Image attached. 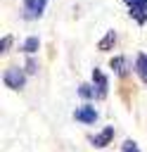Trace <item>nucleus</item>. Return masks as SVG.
<instances>
[{"mask_svg": "<svg viewBox=\"0 0 147 152\" xmlns=\"http://www.w3.org/2000/svg\"><path fill=\"white\" fill-rule=\"evenodd\" d=\"M26 83H28V74L24 71V66L9 64V66L2 69V86H5V88L14 90V93H21V90L26 88Z\"/></svg>", "mask_w": 147, "mask_h": 152, "instance_id": "obj_1", "label": "nucleus"}, {"mask_svg": "<svg viewBox=\"0 0 147 152\" xmlns=\"http://www.w3.org/2000/svg\"><path fill=\"white\" fill-rule=\"evenodd\" d=\"M128 17L138 26H147V0H121Z\"/></svg>", "mask_w": 147, "mask_h": 152, "instance_id": "obj_2", "label": "nucleus"}, {"mask_svg": "<svg viewBox=\"0 0 147 152\" xmlns=\"http://www.w3.org/2000/svg\"><path fill=\"white\" fill-rule=\"evenodd\" d=\"M71 116H74V121L81 124V126H92V124L100 119V112L95 109L92 102H81V104L71 112Z\"/></svg>", "mask_w": 147, "mask_h": 152, "instance_id": "obj_3", "label": "nucleus"}, {"mask_svg": "<svg viewBox=\"0 0 147 152\" xmlns=\"http://www.w3.org/2000/svg\"><path fill=\"white\" fill-rule=\"evenodd\" d=\"M50 0H21V19L24 21H38L45 10H47Z\"/></svg>", "mask_w": 147, "mask_h": 152, "instance_id": "obj_4", "label": "nucleus"}, {"mask_svg": "<svg viewBox=\"0 0 147 152\" xmlns=\"http://www.w3.org/2000/svg\"><path fill=\"white\" fill-rule=\"evenodd\" d=\"M109 69H111V74L116 78L126 81L133 74V59L128 55H114V57H109Z\"/></svg>", "mask_w": 147, "mask_h": 152, "instance_id": "obj_5", "label": "nucleus"}, {"mask_svg": "<svg viewBox=\"0 0 147 152\" xmlns=\"http://www.w3.org/2000/svg\"><path fill=\"white\" fill-rule=\"evenodd\" d=\"M90 83H92V88H95V93H97V100H100V102L109 97V76L104 74V69L92 66V71H90Z\"/></svg>", "mask_w": 147, "mask_h": 152, "instance_id": "obj_6", "label": "nucleus"}, {"mask_svg": "<svg viewBox=\"0 0 147 152\" xmlns=\"http://www.w3.org/2000/svg\"><path fill=\"white\" fill-rule=\"evenodd\" d=\"M114 135H116V128L114 126H102L97 133H90L88 135V142L95 150H104V147H109L114 142Z\"/></svg>", "mask_w": 147, "mask_h": 152, "instance_id": "obj_7", "label": "nucleus"}, {"mask_svg": "<svg viewBox=\"0 0 147 152\" xmlns=\"http://www.w3.org/2000/svg\"><path fill=\"white\" fill-rule=\"evenodd\" d=\"M133 74L138 76L142 86H147V50H140L133 57Z\"/></svg>", "mask_w": 147, "mask_h": 152, "instance_id": "obj_8", "label": "nucleus"}, {"mask_svg": "<svg viewBox=\"0 0 147 152\" xmlns=\"http://www.w3.org/2000/svg\"><path fill=\"white\" fill-rule=\"evenodd\" d=\"M116 43H119L116 28H107V31L102 33V38L97 40V50H100V52H111V50L116 48Z\"/></svg>", "mask_w": 147, "mask_h": 152, "instance_id": "obj_9", "label": "nucleus"}, {"mask_svg": "<svg viewBox=\"0 0 147 152\" xmlns=\"http://www.w3.org/2000/svg\"><path fill=\"white\" fill-rule=\"evenodd\" d=\"M38 50H40V38H38V36H26V38L21 40V45H19V52L26 55V57L38 55Z\"/></svg>", "mask_w": 147, "mask_h": 152, "instance_id": "obj_10", "label": "nucleus"}, {"mask_svg": "<svg viewBox=\"0 0 147 152\" xmlns=\"http://www.w3.org/2000/svg\"><path fill=\"white\" fill-rule=\"evenodd\" d=\"M76 95H78L83 102H92V100H97V93H95V88H92V83H90V81H83V83H78V88H76Z\"/></svg>", "mask_w": 147, "mask_h": 152, "instance_id": "obj_11", "label": "nucleus"}, {"mask_svg": "<svg viewBox=\"0 0 147 152\" xmlns=\"http://www.w3.org/2000/svg\"><path fill=\"white\" fill-rule=\"evenodd\" d=\"M21 66H24V71H26L28 76H36V74H38V69H40V64H38V59H36V57H26Z\"/></svg>", "mask_w": 147, "mask_h": 152, "instance_id": "obj_12", "label": "nucleus"}, {"mask_svg": "<svg viewBox=\"0 0 147 152\" xmlns=\"http://www.w3.org/2000/svg\"><path fill=\"white\" fill-rule=\"evenodd\" d=\"M12 43H14V36H12V33H5L2 40H0V55H2V57L12 50Z\"/></svg>", "mask_w": 147, "mask_h": 152, "instance_id": "obj_13", "label": "nucleus"}, {"mask_svg": "<svg viewBox=\"0 0 147 152\" xmlns=\"http://www.w3.org/2000/svg\"><path fill=\"white\" fill-rule=\"evenodd\" d=\"M121 152H142V150H140L138 140H133V138H126V140L121 142Z\"/></svg>", "mask_w": 147, "mask_h": 152, "instance_id": "obj_14", "label": "nucleus"}]
</instances>
